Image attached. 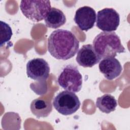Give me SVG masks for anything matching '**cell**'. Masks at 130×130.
Masks as SVG:
<instances>
[{"label": "cell", "mask_w": 130, "mask_h": 130, "mask_svg": "<svg viewBox=\"0 0 130 130\" xmlns=\"http://www.w3.org/2000/svg\"><path fill=\"white\" fill-rule=\"evenodd\" d=\"M79 48L78 40L68 30H55L48 39V51L51 56L57 59L68 60L72 58L77 53Z\"/></svg>", "instance_id": "6da1fadb"}, {"label": "cell", "mask_w": 130, "mask_h": 130, "mask_svg": "<svg viewBox=\"0 0 130 130\" xmlns=\"http://www.w3.org/2000/svg\"><path fill=\"white\" fill-rule=\"evenodd\" d=\"M93 47L101 59L114 57L118 53L125 52L119 36L114 31H103L93 41Z\"/></svg>", "instance_id": "7a4b0ae2"}, {"label": "cell", "mask_w": 130, "mask_h": 130, "mask_svg": "<svg viewBox=\"0 0 130 130\" xmlns=\"http://www.w3.org/2000/svg\"><path fill=\"white\" fill-rule=\"evenodd\" d=\"M51 8L49 1H21L20 9L26 18L34 22L45 19Z\"/></svg>", "instance_id": "3957f363"}, {"label": "cell", "mask_w": 130, "mask_h": 130, "mask_svg": "<svg viewBox=\"0 0 130 130\" xmlns=\"http://www.w3.org/2000/svg\"><path fill=\"white\" fill-rule=\"evenodd\" d=\"M52 105L60 114L69 115L75 113L79 109L81 103L74 92L63 90L54 98Z\"/></svg>", "instance_id": "277c9868"}, {"label": "cell", "mask_w": 130, "mask_h": 130, "mask_svg": "<svg viewBox=\"0 0 130 130\" xmlns=\"http://www.w3.org/2000/svg\"><path fill=\"white\" fill-rule=\"evenodd\" d=\"M57 82L66 90L78 92L82 88V77L77 67L69 64L63 68L58 77Z\"/></svg>", "instance_id": "5b68a950"}, {"label": "cell", "mask_w": 130, "mask_h": 130, "mask_svg": "<svg viewBox=\"0 0 130 130\" xmlns=\"http://www.w3.org/2000/svg\"><path fill=\"white\" fill-rule=\"evenodd\" d=\"M120 23L118 13L113 8H106L98 12L96 25L104 31H115Z\"/></svg>", "instance_id": "8992f818"}, {"label": "cell", "mask_w": 130, "mask_h": 130, "mask_svg": "<svg viewBox=\"0 0 130 130\" xmlns=\"http://www.w3.org/2000/svg\"><path fill=\"white\" fill-rule=\"evenodd\" d=\"M49 65L43 58H34L29 60L26 64L27 75L34 80H45L49 77Z\"/></svg>", "instance_id": "52a82bcc"}, {"label": "cell", "mask_w": 130, "mask_h": 130, "mask_svg": "<svg viewBox=\"0 0 130 130\" xmlns=\"http://www.w3.org/2000/svg\"><path fill=\"white\" fill-rule=\"evenodd\" d=\"M96 17L95 10L91 7L86 6L76 10L74 20L82 30L87 31L94 26Z\"/></svg>", "instance_id": "ba28073f"}, {"label": "cell", "mask_w": 130, "mask_h": 130, "mask_svg": "<svg viewBox=\"0 0 130 130\" xmlns=\"http://www.w3.org/2000/svg\"><path fill=\"white\" fill-rule=\"evenodd\" d=\"M101 59L91 44L83 45L77 52L76 58L79 65L84 68H91L98 63Z\"/></svg>", "instance_id": "9c48e42d"}, {"label": "cell", "mask_w": 130, "mask_h": 130, "mask_svg": "<svg viewBox=\"0 0 130 130\" xmlns=\"http://www.w3.org/2000/svg\"><path fill=\"white\" fill-rule=\"evenodd\" d=\"M99 68L104 77L110 80L118 77L122 70L120 62L115 57L103 58L100 61Z\"/></svg>", "instance_id": "30bf717a"}, {"label": "cell", "mask_w": 130, "mask_h": 130, "mask_svg": "<svg viewBox=\"0 0 130 130\" xmlns=\"http://www.w3.org/2000/svg\"><path fill=\"white\" fill-rule=\"evenodd\" d=\"M30 109L31 113L37 117H46L51 112L52 106L49 100L38 98L31 102Z\"/></svg>", "instance_id": "8fae6325"}, {"label": "cell", "mask_w": 130, "mask_h": 130, "mask_svg": "<svg viewBox=\"0 0 130 130\" xmlns=\"http://www.w3.org/2000/svg\"><path fill=\"white\" fill-rule=\"evenodd\" d=\"M44 19L47 27L54 29L59 28L66 22V17L63 12L55 7L50 9Z\"/></svg>", "instance_id": "7c38bea8"}, {"label": "cell", "mask_w": 130, "mask_h": 130, "mask_svg": "<svg viewBox=\"0 0 130 130\" xmlns=\"http://www.w3.org/2000/svg\"><path fill=\"white\" fill-rule=\"evenodd\" d=\"M96 107L103 113L109 114L115 111L117 106V101L110 94H105L96 99Z\"/></svg>", "instance_id": "4fadbf2b"}, {"label": "cell", "mask_w": 130, "mask_h": 130, "mask_svg": "<svg viewBox=\"0 0 130 130\" xmlns=\"http://www.w3.org/2000/svg\"><path fill=\"white\" fill-rule=\"evenodd\" d=\"M1 46L9 41L12 36L11 27L6 22L1 21Z\"/></svg>", "instance_id": "5bb4252c"}]
</instances>
